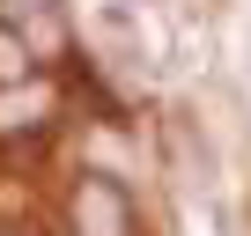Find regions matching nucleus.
Returning <instances> with one entry per match:
<instances>
[{
  "label": "nucleus",
  "instance_id": "2",
  "mask_svg": "<svg viewBox=\"0 0 251 236\" xmlns=\"http://www.w3.org/2000/svg\"><path fill=\"white\" fill-rule=\"evenodd\" d=\"M52 111H59V89L52 81H8L0 89V141H23V133H45L52 126Z\"/></svg>",
  "mask_w": 251,
  "mask_h": 236
},
{
  "label": "nucleus",
  "instance_id": "4",
  "mask_svg": "<svg viewBox=\"0 0 251 236\" xmlns=\"http://www.w3.org/2000/svg\"><path fill=\"white\" fill-rule=\"evenodd\" d=\"M30 67H37V52H30V37L0 23V89H8V81H30Z\"/></svg>",
  "mask_w": 251,
  "mask_h": 236
},
{
  "label": "nucleus",
  "instance_id": "3",
  "mask_svg": "<svg viewBox=\"0 0 251 236\" xmlns=\"http://www.w3.org/2000/svg\"><path fill=\"white\" fill-rule=\"evenodd\" d=\"M163 141H170V170H177V185H192V192H207L214 185V148L192 133V118L185 111H170V126H163Z\"/></svg>",
  "mask_w": 251,
  "mask_h": 236
},
{
  "label": "nucleus",
  "instance_id": "1",
  "mask_svg": "<svg viewBox=\"0 0 251 236\" xmlns=\"http://www.w3.org/2000/svg\"><path fill=\"white\" fill-rule=\"evenodd\" d=\"M67 221H74V236H133V199H126L118 177L81 170L74 177V199H67Z\"/></svg>",
  "mask_w": 251,
  "mask_h": 236
}]
</instances>
